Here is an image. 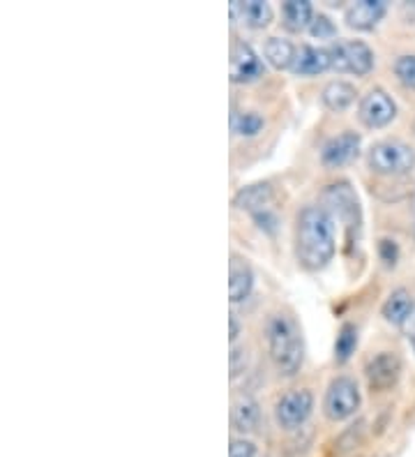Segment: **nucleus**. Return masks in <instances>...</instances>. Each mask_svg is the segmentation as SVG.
Listing matches in <instances>:
<instances>
[{"mask_svg": "<svg viewBox=\"0 0 415 457\" xmlns=\"http://www.w3.org/2000/svg\"><path fill=\"white\" fill-rule=\"evenodd\" d=\"M415 307V298L411 295V291L406 289H394L393 294L387 295V301L383 303L381 312L386 317V321L394 326H404L406 319L411 317Z\"/></svg>", "mask_w": 415, "mask_h": 457, "instance_id": "17", "label": "nucleus"}, {"mask_svg": "<svg viewBox=\"0 0 415 457\" xmlns=\"http://www.w3.org/2000/svg\"><path fill=\"white\" fill-rule=\"evenodd\" d=\"M413 234H415V222H413Z\"/></svg>", "mask_w": 415, "mask_h": 457, "instance_id": "31", "label": "nucleus"}, {"mask_svg": "<svg viewBox=\"0 0 415 457\" xmlns=\"http://www.w3.org/2000/svg\"><path fill=\"white\" fill-rule=\"evenodd\" d=\"M360 388L355 379L351 377H335L330 381L326 391V400H323V411L330 420L339 423V420L351 419L360 409Z\"/></svg>", "mask_w": 415, "mask_h": 457, "instance_id": "6", "label": "nucleus"}, {"mask_svg": "<svg viewBox=\"0 0 415 457\" xmlns=\"http://www.w3.org/2000/svg\"><path fill=\"white\" fill-rule=\"evenodd\" d=\"M228 457H259V451L249 439H233L228 446Z\"/></svg>", "mask_w": 415, "mask_h": 457, "instance_id": "27", "label": "nucleus"}, {"mask_svg": "<svg viewBox=\"0 0 415 457\" xmlns=\"http://www.w3.org/2000/svg\"><path fill=\"white\" fill-rule=\"evenodd\" d=\"M310 33L319 39H330L337 35V26L326 14H314V19L310 23Z\"/></svg>", "mask_w": 415, "mask_h": 457, "instance_id": "25", "label": "nucleus"}, {"mask_svg": "<svg viewBox=\"0 0 415 457\" xmlns=\"http://www.w3.org/2000/svg\"><path fill=\"white\" fill-rule=\"evenodd\" d=\"M240 14L249 29H266L268 23L272 21V7L263 0H247V3H231V17L236 19Z\"/></svg>", "mask_w": 415, "mask_h": 457, "instance_id": "16", "label": "nucleus"}, {"mask_svg": "<svg viewBox=\"0 0 415 457\" xmlns=\"http://www.w3.org/2000/svg\"><path fill=\"white\" fill-rule=\"evenodd\" d=\"M355 96H358V93H355V86L339 79V81H330V84L323 88L321 100L330 112H344V109H349V106L353 104Z\"/></svg>", "mask_w": 415, "mask_h": 457, "instance_id": "19", "label": "nucleus"}, {"mask_svg": "<svg viewBox=\"0 0 415 457\" xmlns=\"http://www.w3.org/2000/svg\"><path fill=\"white\" fill-rule=\"evenodd\" d=\"M233 428L243 432V435H249V432H254L261 423V409L259 402L254 397H240L236 404H233V413H231Z\"/></svg>", "mask_w": 415, "mask_h": 457, "instance_id": "18", "label": "nucleus"}, {"mask_svg": "<svg viewBox=\"0 0 415 457\" xmlns=\"http://www.w3.org/2000/svg\"><path fill=\"white\" fill-rule=\"evenodd\" d=\"M365 374L374 391H387V388H393L397 384L399 374H402V362L394 353L381 352L367 362Z\"/></svg>", "mask_w": 415, "mask_h": 457, "instance_id": "11", "label": "nucleus"}, {"mask_svg": "<svg viewBox=\"0 0 415 457\" xmlns=\"http://www.w3.org/2000/svg\"><path fill=\"white\" fill-rule=\"evenodd\" d=\"M360 145H362V139H360L358 132H346L332 137V139L326 141L321 151V162L326 167H342V164H349L351 160L360 155Z\"/></svg>", "mask_w": 415, "mask_h": 457, "instance_id": "10", "label": "nucleus"}, {"mask_svg": "<svg viewBox=\"0 0 415 457\" xmlns=\"http://www.w3.org/2000/svg\"><path fill=\"white\" fill-rule=\"evenodd\" d=\"M231 128H233V132L240 134V137H256L261 129L266 128V120H263V116H259L256 112L233 113Z\"/></svg>", "mask_w": 415, "mask_h": 457, "instance_id": "23", "label": "nucleus"}, {"mask_svg": "<svg viewBox=\"0 0 415 457\" xmlns=\"http://www.w3.org/2000/svg\"><path fill=\"white\" fill-rule=\"evenodd\" d=\"M295 46L291 39L286 37H268L266 46H263V54H266L268 62L277 70H286V67L294 65L295 58Z\"/></svg>", "mask_w": 415, "mask_h": 457, "instance_id": "21", "label": "nucleus"}, {"mask_svg": "<svg viewBox=\"0 0 415 457\" xmlns=\"http://www.w3.org/2000/svg\"><path fill=\"white\" fill-rule=\"evenodd\" d=\"M367 164L378 176H406L415 169V151L399 139H383L367 153Z\"/></svg>", "mask_w": 415, "mask_h": 457, "instance_id": "3", "label": "nucleus"}, {"mask_svg": "<svg viewBox=\"0 0 415 457\" xmlns=\"http://www.w3.org/2000/svg\"><path fill=\"white\" fill-rule=\"evenodd\" d=\"M394 74L406 88H415V54H406L394 61Z\"/></svg>", "mask_w": 415, "mask_h": 457, "instance_id": "24", "label": "nucleus"}, {"mask_svg": "<svg viewBox=\"0 0 415 457\" xmlns=\"http://www.w3.org/2000/svg\"><path fill=\"white\" fill-rule=\"evenodd\" d=\"M402 328H404L406 337H409V342L413 345V349H415V307H413V312H411V317L406 319Z\"/></svg>", "mask_w": 415, "mask_h": 457, "instance_id": "29", "label": "nucleus"}, {"mask_svg": "<svg viewBox=\"0 0 415 457\" xmlns=\"http://www.w3.org/2000/svg\"><path fill=\"white\" fill-rule=\"evenodd\" d=\"M245 362H247V356H245V349H238V346H231V377L236 379L240 372L245 370Z\"/></svg>", "mask_w": 415, "mask_h": 457, "instance_id": "28", "label": "nucleus"}, {"mask_svg": "<svg viewBox=\"0 0 415 457\" xmlns=\"http://www.w3.org/2000/svg\"><path fill=\"white\" fill-rule=\"evenodd\" d=\"M252 289H254V270L247 259L233 254L228 262V298L231 303H240L249 298Z\"/></svg>", "mask_w": 415, "mask_h": 457, "instance_id": "12", "label": "nucleus"}, {"mask_svg": "<svg viewBox=\"0 0 415 457\" xmlns=\"http://www.w3.org/2000/svg\"><path fill=\"white\" fill-rule=\"evenodd\" d=\"M231 81L233 84H249L263 74V62L247 42L238 39L231 46Z\"/></svg>", "mask_w": 415, "mask_h": 457, "instance_id": "9", "label": "nucleus"}, {"mask_svg": "<svg viewBox=\"0 0 415 457\" xmlns=\"http://www.w3.org/2000/svg\"><path fill=\"white\" fill-rule=\"evenodd\" d=\"M314 409V395L307 388H298V391H288L282 400L277 402L275 419L279 428L284 429H298L300 425L307 423Z\"/></svg>", "mask_w": 415, "mask_h": 457, "instance_id": "7", "label": "nucleus"}, {"mask_svg": "<svg viewBox=\"0 0 415 457\" xmlns=\"http://www.w3.org/2000/svg\"><path fill=\"white\" fill-rule=\"evenodd\" d=\"M328 67H330V51L316 49V46L311 45H303L295 51L291 70H294L295 74H300V77H314V74L326 72Z\"/></svg>", "mask_w": 415, "mask_h": 457, "instance_id": "14", "label": "nucleus"}, {"mask_svg": "<svg viewBox=\"0 0 415 457\" xmlns=\"http://www.w3.org/2000/svg\"><path fill=\"white\" fill-rule=\"evenodd\" d=\"M228 326H231L228 340H231V346H236V340H238V335H240V324H238V317H236V314H231V317H228Z\"/></svg>", "mask_w": 415, "mask_h": 457, "instance_id": "30", "label": "nucleus"}, {"mask_svg": "<svg viewBox=\"0 0 415 457\" xmlns=\"http://www.w3.org/2000/svg\"><path fill=\"white\" fill-rule=\"evenodd\" d=\"M268 349H270L275 368L284 377H294L303 368V333H300V326L294 317L272 314L270 324H268Z\"/></svg>", "mask_w": 415, "mask_h": 457, "instance_id": "2", "label": "nucleus"}, {"mask_svg": "<svg viewBox=\"0 0 415 457\" xmlns=\"http://www.w3.org/2000/svg\"><path fill=\"white\" fill-rule=\"evenodd\" d=\"M328 51H330V67L337 72L365 77L374 70V51L362 39H342L328 46Z\"/></svg>", "mask_w": 415, "mask_h": 457, "instance_id": "5", "label": "nucleus"}, {"mask_svg": "<svg viewBox=\"0 0 415 457\" xmlns=\"http://www.w3.org/2000/svg\"><path fill=\"white\" fill-rule=\"evenodd\" d=\"M323 208L330 212L332 220L337 218L344 224L351 243H353V236L358 238L360 228H362V208H360V199L353 187L344 180L328 185L323 192Z\"/></svg>", "mask_w": 415, "mask_h": 457, "instance_id": "4", "label": "nucleus"}, {"mask_svg": "<svg viewBox=\"0 0 415 457\" xmlns=\"http://www.w3.org/2000/svg\"><path fill=\"white\" fill-rule=\"evenodd\" d=\"M282 17L284 26L298 33V30L310 29L311 19H314V10H311V3H307V0H286L282 5Z\"/></svg>", "mask_w": 415, "mask_h": 457, "instance_id": "20", "label": "nucleus"}, {"mask_svg": "<svg viewBox=\"0 0 415 457\" xmlns=\"http://www.w3.org/2000/svg\"><path fill=\"white\" fill-rule=\"evenodd\" d=\"M335 220L323 206H304L295 220V254L307 270H321L335 257Z\"/></svg>", "mask_w": 415, "mask_h": 457, "instance_id": "1", "label": "nucleus"}, {"mask_svg": "<svg viewBox=\"0 0 415 457\" xmlns=\"http://www.w3.org/2000/svg\"><path fill=\"white\" fill-rule=\"evenodd\" d=\"M270 201H272L270 183H254L243 187V190H238V195L233 196V206L256 215V212L268 211V208H270Z\"/></svg>", "mask_w": 415, "mask_h": 457, "instance_id": "15", "label": "nucleus"}, {"mask_svg": "<svg viewBox=\"0 0 415 457\" xmlns=\"http://www.w3.org/2000/svg\"><path fill=\"white\" fill-rule=\"evenodd\" d=\"M378 254H381V262L386 266H394L399 259V245L393 238H381V243H378Z\"/></svg>", "mask_w": 415, "mask_h": 457, "instance_id": "26", "label": "nucleus"}, {"mask_svg": "<svg viewBox=\"0 0 415 457\" xmlns=\"http://www.w3.org/2000/svg\"><path fill=\"white\" fill-rule=\"evenodd\" d=\"M358 346V328L353 324H344L339 328L337 340H335V361L346 362L355 353Z\"/></svg>", "mask_w": 415, "mask_h": 457, "instance_id": "22", "label": "nucleus"}, {"mask_svg": "<svg viewBox=\"0 0 415 457\" xmlns=\"http://www.w3.org/2000/svg\"><path fill=\"white\" fill-rule=\"evenodd\" d=\"M387 5L383 0H360L346 7V23L351 29L358 30H371L377 29L378 21L386 17Z\"/></svg>", "mask_w": 415, "mask_h": 457, "instance_id": "13", "label": "nucleus"}, {"mask_svg": "<svg viewBox=\"0 0 415 457\" xmlns=\"http://www.w3.org/2000/svg\"><path fill=\"white\" fill-rule=\"evenodd\" d=\"M397 116V104L383 88H371L362 100H360V120L371 129L386 128Z\"/></svg>", "mask_w": 415, "mask_h": 457, "instance_id": "8", "label": "nucleus"}]
</instances>
